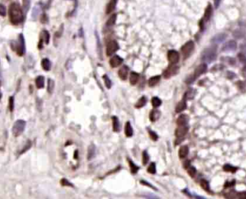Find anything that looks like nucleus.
<instances>
[{
  "mask_svg": "<svg viewBox=\"0 0 246 199\" xmlns=\"http://www.w3.org/2000/svg\"><path fill=\"white\" fill-rule=\"evenodd\" d=\"M9 17L12 24L18 25L23 21V14L21 7L17 3H12L9 7Z\"/></svg>",
  "mask_w": 246,
  "mask_h": 199,
  "instance_id": "obj_1",
  "label": "nucleus"
},
{
  "mask_svg": "<svg viewBox=\"0 0 246 199\" xmlns=\"http://www.w3.org/2000/svg\"><path fill=\"white\" fill-rule=\"evenodd\" d=\"M216 50L213 48H207L201 54V60L206 63H210L216 59Z\"/></svg>",
  "mask_w": 246,
  "mask_h": 199,
  "instance_id": "obj_2",
  "label": "nucleus"
},
{
  "mask_svg": "<svg viewBox=\"0 0 246 199\" xmlns=\"http://www.w3.org/2000/svg\"><path fill=\"white\" fill-rule=\"evenodd\" d=\"M207 66L206 63H202V64L199 65V66L198 67L195 69L193 76H190L189 78H188V79H186V82L187 83H192V82L194 81L196 79H197V78L199 77L201 75H202L203 73H205V72L207 71Z\"/></svg>",
  "mask_w": 246,
  "mask_h": 199,
  "instance_id": "obj_3",
  "label": "nucleus"
},
{
  "mask_svg": "<svg viewBox=\"0 0 246 199\" xmlns=\"http://www.w3.org/2000/svg\"><path fill=\"white\" fill-rule=\"evenodd\" d=\"M26 122L24 120L22 119H19L14 122V125L12 131V134L14 137H19L24 132L25 129Z\"/></svg>",
  "mask_w": 246,
  "mask_h": 199,
  "instance_id": "obj_4",
  "label": "nucleus"
},
{
  "mask_svg": "<svg viewBox=\"0 0 246 199\" xmlns=\"http://www.w3.org/2000/svg\"><path fill=\"white\" fill-rule=\"evenodd\" d=\"M179 70V66H175L174 64H171L164 70V72H163V77L165 79H170L171 77L177 74Z\"/></svg>",
  "mask_w": 246,
  "mask_h": 199,
  "instance_id": "obj_5",
  "label": "nucleus"
},
{
  "mask_svg": "<svg viewBox=\"0 0 246 199\" xmlns=\"http://www.w3.org/2000/svg\"><path fill=\"white\" fill-rule=\"evenodd\" d=\"M194 43L193 41L190 40L188 42H187L186 43H185L184 45L182 46V53L183 54L184 58H186L191 55V53H192V51H194Z\"/></svg>",
  "mask_w": 246,
  "mask_h": 199,
  "instance_id": "obj_6",
  "label": "nucleus"
},
{
  "mask_svg": "<svg viewBox=\"0 0 246 199\" xmlns=\"http://www.w3.org/2000/svg\"><path fill=\"white\" fill-rule=\"evenodd\" d=\"M119 49V45L116 41L111 40L108 42L107 45V56H111L113 53L116 52Z\"/></svg>",
  "mask_w": 246,
  "mask_h": 199,
  "instance_id": "obj_7",
  "label": "nucleus"
},
{
  "mask_svg": "<svg viewBox=\"0 0 246 199\" xmlns=\"http://www.w3.org/2000/svg\"><path fill=\"white\" fill-rule=\"evenodd\" d=\"M168 60L170 62L171 64H176L179 60V53L174 50H170L169 51L167 54Z\"/></svg>",
  "mask_w": 246,
  "mask_h": 199,
  "instance_id": "obj_8",
  "label": "nucleus"
},
{
  "mask_svg": "<svg viewBox=\"0 0 246 199\" xmlns=\"http://www.w3.org/2000/svg\"><path fill=\"white\" fill-rule=\"evenodd\" d=\"M237 48V42L235 40H230L224 44L222 48L223 52H231L235 51Z\"/></svg>",
  "mask_w": 246,
  "mask_h": 199,
  "instance_id": "obj_9",
  "label": "nucleus"
},
{
  "mask_svg": "<svg viewBox=\"0 0 246 199\" xmlns=\"http://www.w3.org/2000/svg\"><path fill=\"white\" fill-rule=\"evenodd\" d=\"M188 127L186 125L179 126V127L176 128V131H175V135H176V137H184L188 132Z\"/></svg>",
  "mask_w": 246,
  "mask_h": 199,
  "instance_id": "obj_10",
  "label": "nucleus"
},
{
  "mask_svg": "<svg viewBox=\"0 0 246 199\" xmlns=\"http://www.w3.org/2000/svg\"><path fill=\"white\" fill-rule=\"evenodd\" d=\"M49 40H50V35L49 33H48V31L46 30L42 31V34H41V38H40V40L38 48H39L40 49H41V48H42V43H43V42H45V44H48V42H49Z\"/></svg>",
  "mask_w": 246,
  "mask_h": 199,
  "instance_id": "obj_11",
  "label": "nucleus"
},
{
  "mask_svg": "<svg viewBox=\"0 0 246 199\" xmlns=\"http://www.w3.org/2000/svg\"><path fill=\"white\" fill-rule=\"evenodd\" d=\"M123 59L120 57L119 55H114L110 60V64L111 67L117 68L120 66L123 63Z\"/></svg>",
  "mask_w": 246,
  "mask_h": 199,
  "instance_id": "obj_12",
  "label": "nucleus"
},
{
  "mask_svg": "<svg viewBox=\"0 0 246 199\" xmlns=\"http://www.w3.org/2000/svg\"><path fill=\"white\" fill-rule=\"evenodd\" d=\"M212 14V8L211 4H209L205 10V12H204V15L202 20H201V23H201V25H204V22H207L210 20Z\"/></svg>",
  "mask_w": 246,
  "mask_h": 199,
  "instance_id": "obj_13",
  "label": "nucleus"
},
{
  "mask_svg": "<svg viewBox=\"0 0 246 199\" xmlns=\"http://www.w3.org/2000/svg\"><path fill=\"white\" fill-rule=\"evenodd\" d=\"M227 38V35L225 33H218L214 35L212 39V42L213 43L219 44L223 42L225 39Z\"/></svg>",
  "mask_w": 246,
  "mask_h": 199,
  "instance_id": "obj_14",
  "label": "nucleus"
},
{
  "mask_svg": "<svg viewBox=\"0 0 246 199\" xmlns=\"http://www.w3.org/2000/svg\"><path fill=\"white\" fill-rule=\"evenodd\" d=\"M128 72H129V68H128L127 66H123V67L119 70V77H120L122 80H126L128 76Z\"/></svg>",
  "mask_w": 246,
  "mask_h": 199,
  "instance_id": "obj_15",
  "label": "nucleus"
},
{
  "mask_svg": "<svg viewBox=\"0 0 246 199\" xmlns=\"http://www.w3.org/2000/svg\"><path fill=\"white\" fill-rule=\"evenodd\" d=\"M186 98L184 97L183 99L182 100V101H179V103H178V104L176 105V113H181L183 111H184V110L186 109Z\"/></svg>",
  "mask_w": 246,
  "mask_h": 199,
  "instance_id": "obj_16",
  "label": "nucleus"
},
{
  "mask_svg": "<svg viewBox=\"0 0 246 199\" xmlns=\"http://www.w3.org/2000/svg\"><path fill=\"white\" fill-rule=\"evenodd\" d=\"M160 111L158 109H153L150 112L149 118L151 122H156L160 118Z\"/></svg>",
  "mask_w": 246,
  "mask_h": 199,
  "instance_id": "obj_17",
  "label": "nucleus"
},
{
  "mask_svg": "<svg viewBox=\"0 0 246 199\" xmlns=\"http://www.w3.org/2000/svg\"><path fill=\"white\" fill-rule=\"evenodd\" d=\"M140 79V75L136 72H132L130 75V83L131 85H134L138 83Z\"/></svg>",
  "mask_w": 246,
  "mask_h": 199,
  "instance_id": "obj_18",
  "label": "nucleus"
},
{
  "mask_svg": "<svg viewBox=\"0 0 246 199\" xmlns=\"http://www.w3.org/2000/svg\"><path fill=\"white\" fill-rule=\"evenodd\" d=\"M117 0H110V1L107 4V9H106L107 14H110L112 12L114 11L116 7V5H117Z\"/></svg>",
  "mask_w": 246,
  "mask_h": 199,
  "instance_id": "obj_19",
  "label": "nucleus"
},
{
  "mask_svg": "<svg viewBox=\"0 0 246 199\" xmlns=\"http://www.w3.org/2000/svg\"><path fill=\"white\" fill-rule=\"evenodd\" d=\"M232 35L236 39H241V38H243L245 37V31L243 29H237L233 31Z\"/></svg>",
  "mask_w": 246,
  "mask_h": 199,
  "instance_id": "obj_20",
  "label": "nucleus"
},
{
  "mask_svg": "<svg viewBox=\"0 0 246 199\" xmlns=\"http://www.w3.org/2000/svg\"><path fill=\"white\" fill-rule=\"evenodd\" d=\"M188 148L186 145H184L180 147L179 150V156L180 158L184 159L188 155Z\"/></svg>",
  "mask_w": 246,
  "mask_h": 199,
  "instance_id": "obj_21",
  "label": "nucleus"
},
{
  "mask_svg": "<svg viewBox=\"0 0 246 199\" xmlns=\"http://www.w3.org/2000/svg\"><path fill=\"white\" fill-rule=\"evenodd\" d=\"M112 127H113V130H114V132H120V122H119L118 120V118H117V116H114L112 117Z\"/></svg>",
  "mask_w": 246,
  "mask_h": 199,
  "instance_id": "obj_22",
  "label": "nucleus"
},
{
  "mask_svg": "<svg viewBox=\"0 0 246 199\" xmlns=\"http://www.w3.org/2000/svg\"><path fill=\"white\" fill-rule=\"evenodd\" d=\"M125 133L127 137H130L133 135V129H132V126H131V124L130 122H127L125 124Z\"/></svg>",
  "mask_w": 246,
  "mask_h": 199,
  "instance_id": "obj_23",
  "label": "nucleus"
},
{
  "mask_svg": "<svg viewBox=\"0 0 246 199\" xmlns=\"http://www.w3.org/2000/svg\"><path fill=\"white\" fill-rule=\"evenodd\" d=\"M188 118L186 115L185 114H182L178 117L177 119V124L179 126H182V125H186L187 122H188Z\"/></svg>",
  "mask_w": 246,
  "mask_h": 199,
  "instance_id": "obj_24",
  "label": "nucleus"
},
{
  "mask_svg": "<svg viewBox=\"0 0 246 199\" xmlns=\"http://www.w3.org/2000/svg\"><path fill=\"white\" fill-rule=\"evenodd\" d=\"M35 84L38 88H42L45 85V79L43 76H38L35 79Z\"/></svg>",
  "mask_w": 246,
  "mask_h": 199,
  "instance_id": "obj_25",
  "label": "nucleus"
},
{
  "mask_svg": "<svg viewBox=\"0 0 246 199\" xmlns=\"http://www.w3.org/2000/svg\"><path fill=\"white\" fill-rule=\"evenodd\" d=\"M41 66H42L43 70H50L51 68V63L48 58H44L42 59V62H41Z\"/></svg>",
  "mask_w": 246,
  "mask_h": 199,
  "instance_id": "obj_26",
  "label": "nucleus"
},
{
  "mask_svg": "<svg viewBox=\"0 0 246 199\" xmlns=\"http://www.w3.org/2000/svg\"><path fill=\"white\" fill-rule=\"evenodd\" d=\"M94 155H95V146L94 144H91L89 146V149H88V160H92L93 157H94Z\"/></svg>",
  "mask_w": 246,
  "mask_h": 199,
  "instance_id": "obj_27",
  "label": "nucleus"
},
{
  "mask_svg": "<svg viewBox=\"0 0 246 199\" xmlns=\"http://www.w3.org/2000/svg\"><path fill=\"white\" fill-rule=\"evenodd\" d=\"M160 76H153V77H151V79H149V81H148V84H149V85L151 87L154 86V85H156L159 81H160Z\"/></svg>",
  "mask_w": 246,
  "mask_h": 199,
  "instance_id": "obj_28",
  "label": "nucleus"
},
{
  "mask_svg": "<svg viewBox=\"0 0 246 199\" xmlns=\"http://www.w3.org/2000/svg\"><path fill=\"white\" fill-rule=\"evenodd\" d=\"M146 101H147V99L145 96L141 97V98H140L139 100H138V102L135 104V107H136L137 109L142 108L143 107H144V106L145 105V104H146Z\"/></svg>",
  "mask_w": 246,
  "mask_h": 199,
  "instance_id": "obj_29",
  "label": "nucleus"
},
{
  "mask_svg": "<svg viewBox=\"0 0 246 199\" xmlns=\"http://www.w3.org/2000/svg\"><path fill=\"white\" fill-rule=\"evenodd\" d=\"M223 170H225V172H232V173H234V172H236V170H238V168L235 167H233V166H232L231 165L226 164L223 166Z\"/></svg>",
  "mask_w": 246,
  "mask_h": 199,
  "instance_id": "obj_30",
  "label": "nucleus"
},
{
  "mask_svg": "<svg viewBox=\"0 0 246 199\" xmlns=\"http://www.w3.org/2000/svg\"><path fill=\"white\" fill-rule=\"evenodd\" d=\"M151 104L154 108H157L161 105V100L158 97H153L151 100Z\"/></svg>",
  "mask_w": 246,
  "mask_h": 199,
  "instance_id": "obj_31",
  "label": "nucleus"
},
{
  "mask_svg": "<svg viewBox=\"0 0 246 199\" xmlns=\"http://www.w3.org/2000/svg\"><path fill=\"white\" fill-rule=\"evenodd\" d=\"M200 185L204 191H210V184H209L208 181H205V180H201V182H200Z\"/></svg>",
  "mask_w": 246,
  "mask_h": 199,
  "instance_id": "obj_32",
  "label": "nucleus"
},
{
  "mask_svg": "<svg viewBox=\"0 0 246 199\" xmlns=\"http://www.w3.org/2000/svg\"><path fill=\"white\" fill-rule=\"evenodd\" d=\"M128 162H129V165H130V168L131 172H132V173H136V172L138 171V170L140 169L139 167H138V166H137L135 163H132L130 160H128Z\"/></svg>",
  "mask_w": 246,
  "mask_h": 199,
  "instance_id": "obj_33",
  "label": "nucleus"
},
{
  "mask_svg": "<svg viewBox=\"0 0 246 199\" xmlns=\"http://www.w3.org/2000/svg\"><path fill=\"white\" fill-rule=\"evenodd\" d=\"M116 19H117V15H116V14H112V15L111 17L108 19V20H107V25L112 26L113 25H114V23H115L116 22Z\"/></svg>",
  "mask_w": 246,
  "mask_h": 199,
  "instance_id": "obj_34",
  "label": "nucleus"
},
{
  "mask_svg": "<svg viewBox=\"0 0 246 199\" xmlns=\"http://www.w3.org/2000/svg\"><path fill=\"white\" fill-rule=\"evenodd\" d=\"M54 81L52 80V79H49L48 81V92L50 93V94H51V93L53 92V88H54Z\"/></svg>",
  "mask_w": 246,
  "mask_h": 199,
  "instance_id": "obj_35",
  "label": "nucleus"
},
{
  "mask_svg": "<svg viewBox=\"0 0 246 199\" xmlns=\"http://www.w3.org/2000/svg\"><path fill=\"white\" fill-rule=\"evenodd\" d=\"M103 79H104V83H105L106 87H107V88H110L112 86V81L110 79V78L108 77V76L106 74H104V76H103Z\"/></svg>",
  "mask_w": 246,
  "mask_h": 199,
  "instance_id": "obj_36",
  "label": "nucleus"
},
{
  "mask_svg": "<svg viewBox=\"0 0 246 199\" xmlns=\"http://www.w3.org/2000/svg\"><path fill=\"white\" fill-rule=\"evenodd\" d=\"M148 172L151 174H155L156 172V164L154 163H151L148 168Z\"/></svg>",
  "mask_w": 246,
  "mask_h": 199,
  "instance_id": "obj_37",
  "label": "nucleus"
},
{
  "mask_svg": "<svg viewBox=\"0 0 246 199\" xmlns=\"http://www.w3.org/2000/svg\"><path fill=\"white\" fill-rule=\"evenodd\" d=\"M148 161H149V155L146 151H144L143 152V163L144 165H145L148 163Z\"/></svg>",
  "mask_w": 246,
  "mask_h": 199,
  "instance_id": "obj_38",
  "label": "nucleus"
},
{
  "mask_svg": "<svg viewBox=\"0 0 246 199\" xmlns=\"http://www.w3.org/2000/svg\"><path fill=\"white\" fill-rule=\"evenodd\" d=\"M14 107V97L10 96L9 98V108H10V111H13Z\"/></svg>",
  "mask_w": 246,
  "mask_h": 199,
  "instance_id": "obj_39",
  "label": "nucleus"
},
{
  "mask_svg": "<svg viewBox=\"0 0 246 199\" xmlns=\"http://www.w3.org/2000/svg\"><path fill=\"white\" fill-rule=\"evenodd\" d=\"M31 145H32V143H31L30 141V140L27 141V143H26V144L25 145V147H23V149L21 150V152H20V154H23V153L25 152L27 150H28L31 147Z\"/></svg>",
  "mask_w": 246,
  "mask_h": 199,
  "instance_id": "obj_40",
  "label": "nucleus"
},
{
  "mask_svg": "<svg viewBox=\"0 0 246 199\" xmlns=\"http://www.w3.org/2000/svg\"><path fill=\"white\" fill-rule=\"evenodd\" d=\"M196 173H197V170L194 168V167H188V174L191 177V178H194L195 176Z\"/></svg>",
  "mask_w": 246,
  "mask_h": 199,
  "instance_id": "obj_41",
  "label": "nucleus"
},
{
  "mask_svg": "<svg viewBox=\"0 0 246 199\" xmlns=\"http://www.w3.org/2000/svg\"><path fill=\"white\" fill-rule=\"evenodd\" d=\"M61 184L63 186H69V187H73V185H72V183H71L66 178H63L61 181Z\"/></svg>",
  "mask_w": 246,
  "mask_h": 199,
  "instance_id": "obj_42",
  "label": "nucleus"
},
{
  "mask_svg": "<svg viewBox=\"0 0 246 199\" xmlns=\"http://www.w3.org/2000/svg\"><path fill=\"white\" fill-rule=\"evenodd\" d=\"M238 57H239V60L241 61V63L243 65H246V56L244 54L240 53L238 54Z\"/></svg>",
  "mask_w": 246,
  "mask_h": 199,
  "instance_id": "obj_43",
  "label": "nucleus"
},
{
  "mask_svg": "<svg viewBox=\"0 0 246 199\" xmlns=\"http://www.w3.org/2000/svg\"><path fill=\"white\" fill-rule=\"evenodd\" d=\"M149 135L151 139H152L153 141H156L158 140V138L157 134L152 130H149Z\"/></svg>",
  "mask_w": 246,
  "mask_h": 199,
  "instance_id": "obj_44",
  "label": "nucleus"
},
{
  "mask_svg": "<svg viewBox=\"0 0 246 199\" xmlns=\"http://www.w3.org/2000/svg\"><path fill=\"white\" fill-rule=\"evenodd\" d=\"M6 15V8L3 4H0V16L4 17Z\"/></svg>",
  "mask_w": 246,
  "mask_h": 199,
  "instance_id": "obj_45",
  "label": "nucleus"
},
{
  "mask_svg": "<svg viewBox=\"0 0 246 199\" xmlns=\"http://www.w3.org/2000/svg\"><path fill=\"white\" fill-rule=\"evenodd\" d=\"M140 183H141V184H143V185H147V186L151 187V188H153L154 190H156V188H155L154 186H153L152 185H151V184H150L149 183H148V182H147V181H140Z\"/></svg>",
  "mask_w": 246,
  "mask_h": 199,
  "instance_id": "obj_46",
  "label": "nucleus"
},
{
  "mask_svg": "<svg viewBox=\"0 0 246 199\" xmlns=\"http://www.w3.org/2000/svg\"><path fill=\"white\" fill-rule=\"evenodd\" d=\"M238 198L245 199L246 198V192H241L238 194Z\"/></svg>",
  "mask_w": 246,
  "mask_h": 199,
  "instance_id": "obj_47",
  "label": "nucleus"
},
{
  "mask_svg": "<svg viewBox=\"0 0 246 199\" xmlns=\"http://www.w3.org/2000/svg\"><path fill=\"white\" fill-rule=\"evenodd\" d=\"M220 1H221V0H214V6H215L216 8H217V7H219V4H220Z\"/></svg>",
  "mask_w": 246,
  "mask_h": 199,
  "instance_id": "obj_48",
  "label": "nucleus"
},
{
  "mask_svg": "<svg viewBox=\"0 0 246 199\" xmlns=\"http://www.w3.org/2000/svg\"><path fill=\"white\" fill-rule=\"evenodd\" d=\"M242 73H243V76L244 78L246 79V66H245V67L243 68Z\"/></svg>",
  "mask_w": 246,
  "mask_h": 199,
  "instance_id": "obj_49",
  "label": "nucleus"
},
{
  "mask_svg": "<svg viewBox=\"0 0 246 199\" xmlns=\"http://www.w3.org/2000/svg\"><path fill=\"white\" fill-rule=\"evenodd\" d=\"M240 25H241V26H244V27H246V21H242V22H241Z\"/></svg>",
  "mask_w": 246,
  "mask_h": 199,
  "instance_id": "obj_50",
  "label": "nucleus"
},
{
  "mask_svg": "<svg viewBox=\"0 0 246 199\" xmlns=\"http://www.w3.org/2000/svg\"><path fill=\"white\" fill-rule=\"evenodd\" d=\"M74 157L75 158H76V157H78V150H76V151H75V153H74Z\"/></svg>",
  "mask_w": 246,
  "mask_h": 199,
  "instance_id": "obj_51",
  "label": "nucleus"
},
{
  "mask_svg": "<svg viewBox=\"0 0 246 199\" xmlns=\"http://www.w3.org/2000/svg\"><path fill=\"white\" fill-rule=\"evenodd\" d=\"M1 91H0V99H1Z\"/></svg>",
  "mask_w": 246,
  "mask_h": 199,
  "instance_id": "obj_52",
  "label": "nucleus"
},
{
  "mask_svg": "<svg viewBox=\"0 0 246 199\" xmlns=\"http://www.w3.org/2000/svg\"><path fill=\"white\" fill-rule=\"evenodd\" d=\"M244 45H246V38H245V43H244Z\"/></svg>",
  "mask_w": 246,
  "mask_h": 199,
  "instance_id": "obj_53",
  "label": "nucleus"
}]
</instances>
